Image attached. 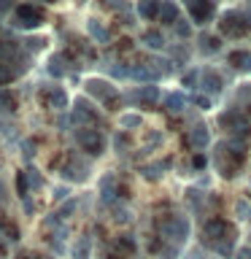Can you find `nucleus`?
Here are the masks:
<instances>
[{
  "instance_id": "1",
  "label": "nucleus",
  "mask_w": 251,
  "mask_h": 259,
  "mask_svg": "<svg viewBox=\"0 0 251 259\" xmlns=\"http://www.w3.org/2000/svg\"><path fill=\"white\" fill-rule=\"evenodd\" d=\"M14 24L22 30H35L44 24V11L32 3H22V6L14 8Z\"/></svg>"
},
{
  "instance_id": "2",
  "label": "nucleus",
  "mask_w": 251,
  "mask_h": 259,
  "mask_svg": "<svg viewBox=\"0 0 251 259\" xmlns=\"http://www.w3.org/2000/svg\"><path fill=\"white\" fill-rule=\"evenodd\" d=\"M87 92H89V95H95V97H100L103 105H105L108 111H116V108H119V92L108 84V81L89 78V81H87Z\"/></svg>"
},
{
  "instance_id": "3",
  "label": "nucleus",
  "mask_w": 251,
  "mask_h": 259,
  "mask_svg": "<svg viewBox=\"0 0 251 259\" xmlns=\"http://www.w3.org/2000/svg\"><path fill=\"white\" fill-rule=\"evenodd\" d=\"M76 141H78L81 149H84L87 154H92V157L103 154V138L97 135V130H89V127L78 130V133H76Z\"/></svg>"
},
{
  "instance_id": "4",
  "label": "nucleus",
  "mask_w": 251,
  "mask_h": 259,
  "mask_svg": "<svg viewBox=\"0 0 251 259\" xmlns=\"http://www.w3.org/2000/svg\"><path fill=\"white\" fill-rule=\"evenodd\" d=\"M40 100H44L49 108L62 111L65 105H68V95H65V89H62V87H49L46 92H40Z\"/></svg>"
},
{
  "instance_id": "5",
  "label": "nucleus",
  "mask_w": 251,
  "mask_h": 259,
  "mask_svg": "<svg viewBox=\"0 0 251 259\" xmlns=\"http://www.w3.org/2000/svg\"><path fill=\"white\" fill-rule=\"evenodd\" d=\"M73 119L81 121V124H97V113L92 111V105L87 100H78L76 108H73Z\"/></svg>"
},
{
  "instance_id": "6",
  "label": "nucleus",
  "mask_w": 251,
  "mask_h": 259,
  "mask_svg": "<svg viewBox=\"0 0 251 259\" xmlns=\"http://www.w3.org/2000/svg\"><path fill=\"white\" fill-rule=\"evenodd\" d=\"M16 57H19V46L8 38H0V62L8 65V62H14Z\"/></svg>"
},
{
  "instance_id": "7",
  "label": "nucleus",
  "mask_w": 251,
  "mask_h": 259,
  "mask_svg": "<svg viewBox=\"0 0 251 259\" xmlns=\"http://www.w3.org/2000/svg\"><path fill=\"white\" fill-rule=\"evenodd\" d=\"M19 108V100H16V95L11 89H0V111L3 113H14Z\"/></svg>"
},
{
  "instance_id": "8",
  "label": "nucleus",
  "mask_w": 251,
  "mask_h": 259,
  "mask_svg": "<svg viewBox=\"0 0 251 259\" xmlns=\"http://www.w3.org/2000/svg\"><path fill=\"white\" fill-rule=\"evenodd\" d=\"M0 235H3L6 240H19V230H16L14 222H8V219L0 216Z\"/></svg>"
},
{
  "instance_id": "9",
  "label": "nucleus",
  "mask_w": 251,
  "mask_h": 259,
  "mask_svg": "<svg viewBox=\"0 0 251 259\" xmlns=\"http://www.w3.org/2000/svg\"><path fill=\"white\" fill-rule=\"evenodd\" d=\"M62 60H65V54H54L52 60H49V73H52V76H62V73H65Z\"/></svg>"
},
{
  "instance_id": "10",
  "label": "nucleus",
  "mask_w": 251,
  "mask_h": 259,
  "mask_svg": "<svg viewBox=\"0 0 251 259\" xmlns=\"http://www.w3.org/2000/svg\"><path fill=\"white\" fill-rule=\"evenodd\" d=\"M16 78V73L11 65H6V62H0V87H6V84H11V81Z\"/></svg>"
},
{
  "instance_id": "11",
  "label": "nucleus",
  "mask_w": 251,
  "mask_h": 259,
  "mask_svg": "<svg viewBox=\"0 0 251 259\" xmlns=\"http://www.w3.org/2000/svg\"><path fill=\"white\" fill-rule=\"evenodd\" d=\"M16 192H19V197H27V192H30L27 173H24V170H19V176H16Z\"/></svg>"
},
{
  "instance_id": "12",
  "label": "nucleus",
  "mask_w": 251,
  "mask_h": 259,
  "mask_svg": "<svg viewBox=\"0 0 251 259\" xmlns=\"http://www.w3.org/2000/svg\"><path fill=\"white\" fill-rule=\"evenodd\" d=\"M89 32H92V35H95L97 40H108V32H105L97 22H89Z\"/></svg>"
},
{
  "instance_id": "13",
  "label": "nucleus",
  "mask_w": 251,
  "mask_h": 259,
  "mask_svg": "<svg viewBox=\"0 0 251 259\" xmlns=\"http://www.w3.org/2000/svg\"><path fill=\"white\" fill-rule=\"evenodd\" d=\"M24 173H27V184H30V189H38L40 186V176H38V170H24Z\"/></svg>"
},
{
  "instance_id": "14",
  "label": "nucleus",
  "mask_w": 251,
  "mask_h": 259,
  "mask_svg": "<svg viewBox=\"0 0 251 259\" xmlns=\"http://www.w3.org/2000/svg\"><path fill=\"white\" fill-rule=\"evenodd\" d=\"M143 40H146L149 46H154V49H157V46H162V38L157 35V32H146V35H143Z\"/></svg>"
},
{
  "instance_id": "15",
  "label": "nucleus",
  "mask_w": 251,
  "mask_h": 259,
  "mask_svg": "<svg viewBox=\"0 0 251 259\" xmlns=\"http://www.w3.org/2000/svg\"><path fill=\"white\" fill-rule=\"evenodd\" d=\"M87 251H89V240H81L78 246H76V259H84Z\"/></svg>"
},
{
  "instance_id": "16",
  "label": "nucleus",
  "mask_w": 251,
  "mask_h": 259,
  "mask_svg": "<svg viewBox=\"0 0 251 259\" xmlns=\"http://www.w3.org/2000/svg\"><path fill=\"white\" fill-rule=\"evenodd\" d=\"M32 154H35V141H24V157L32 159Z\"/></svg>"
},
{
  "instance_id": "17",
  "label": "nucleus",
  "mask_w": 251,
  "mask_h": 259,
  "mask_svg": "<svg viewBox=\"0 0 251 259\" xmlns=\"http://www.w3.org/2000/svg\"><path fill=\"white\" fill-rule=\"evenodd\" d=\"M44 44H46V40H40V38H30V40H27V49H30V52H38Z\"/></svg>"
},
{
  "instance_id": "18",
  "label": "nucleus",
  "mask_w": 251,
  "mask_h": 259,
  "mask_svg": "<svg viewBox=\"0 0 251 259\" xmlns=\"http://www.w3.org/2000/svg\"><path fill=\"white\" fill-rule=\"evenodd\" d=\"M119 246L124 248V251H135V240H133V238H121Z\"/></svg>"
},
{
  "instance_id": "19",
  "label": "nucleus",
  "mask_w": 251,
  "mask_h": 259,
  "mask_svg": "<svg viewBox=\"0 0 251 259\" xmlns=\"http://www.w3.org/2000/svg\"><path fill=\"white\" fill-rule=\"evenodd\" d=\"M141 14H143V16H154V14H157V6L143 3V6H141Z\"/></svg>"
},
{
  "instance_id": "20",
  "label": "nucleus",
  "mask_w": 251,
  "mask_h": 259,
  "mask_svg": "<svg viewBox=\"0 0 251 259\" xmlns=\"http://www.w3.org/2000/svg\"><path fill=\"white\" fill-rule=\"evenodd\" d=\"M135 124H141L138 116H124V127H135Z\"/></svg>"
},
{
  "instance_id": "21",
  "label": "nucleus",
  "mask_w": 251,
  "mask_h": 259,
  "mask_svg": "<svg viewBox=\"0 0 251 259\" xmlns=\"http://www.w3.org/2000/svg\"><path fill=\"white\" fill-rule=\"evenodd\" d=\"M162 14H165V19H173V16H176V8L165 6V8H162Z\"/></svg>"
},
{
  "instance_id": "22",
  "label": "nucleus",
  "mask_w": 251,
  "mask_h": 259,
  "mask_svg": "<svg viewBox=\"0 0 251 259\" xmlns=\"http://www.w3.org/2000/svg\"><path fill=\"white\" fill-rule=\"evenodd\" d=\"M6 251H8L6 248V240H3V235H0V256H6Z\"/></svg>"
},
{
  "instance_id": "23",
  "label": "nucleus",
  "mask_w": 251,
  "mask_h": 259,
  "mask_svg": "<svg viewBox=\"0 0 251 259\" xmlns=\"http://www.w3.org/2000/svg\"><path fill=\"white\" fill-rule=\"evenodd\" d=\"M0 200H3V184H0Z\"/></svg>"
},
{
  "instance_id": "24",
  "label": "nucleus",
  "mask_w": 251,
  "mask_h": 259,
  "mask_svg": "<svg viewBox=\"0 0 251 259\" xmlns=\"http://www.w3.org/2000/svg\"><path fill=\"white\" fill-rule=\"evenodd\" d=\"M105 259H119V256H105Z\"/></svg>"
}]
</instances>
